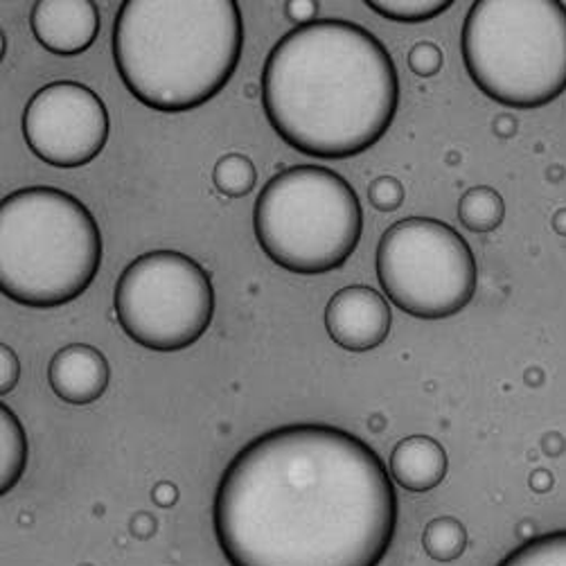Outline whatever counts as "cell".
Here are the masks:
<instances>
[{
	"label": "cell",
	"mask_w": 566,
	"mask_h": 566,
	"mask_svg": "<svg viewBox=\"0 0 566 566\" xmlns=\"http://www.w3.org/2000/svg\"><path fill=\"white\" fill-rule=\"evenodd\" d=\"M398 520L377 451L332 424L251 440L226 468L212 511L231 566H379Z\"/></svg>",
	"instance_id": "cell-1"
},
{
	"label": "cell",
	"mask_w": 566,
	"mask_h": 566,
	"mask_svg": "<svg viewBox=\"0 0 566 566\" xmlns=\"http://www.w3.org/2000/svg\"><path fill=\"white\" fill-rule=\"evenodd\" d=\"M262 104L275 134L325 160L353 158L381 140L400 106V77L366 28L327 19L294 28L269 52Z\"/></svg>",
	"instance_id": "cell-2"
},
{
	"label": "cell",
	"mask_w": 566,
	"mask_h": 566,
	"mask_svg": "<svg viewBox=\"0 0 566 566\" xmlns=\"http://www.w3.org/2000/svg\"><path fill=\"white\" fill-rule=\"evenodd\" d=\"M244 23L233 0H127L113 60L129 93L163 113L192 111L233 77Z\"/></svg>",
	"instance_id": "cell-3"
},
{
	"label": "cell",
	"mask_w": 566,
	"mask_h": 566,
	"mask_svg": "<svg viewBox=\"0 0 566 566\" xmlns=\"http://www.w3.org/2000/svg\"><path fill=\"white\" fill-rule=\"evenodd\" d=\"M102 264L93 212L73 195L39 186L3 199L0 285L25 307L50 310L84 294Z\"/></svg>",
	"instance_id": "cell-4"
},
{
	"label": "cell",
	"mask_w": 566,
	"mask_h": 566,
	"mask_svg": "<svg viewBox=\"0 0 566 566\" xmlns=\"http://www.w3.org/2000/svg\"><path fill=\"white\" fill-rule=\"evenodd\" d=\"M474 84L511 108H537L566 91V8L555 0H479L463 23Z\"/></svg>",
	"instance_id": "cell-5"
},
{
	"label": "cell",
	"mask_w": 566,
	"mask_h": 566,
	"mask_svg": "<svg viewBox=\"0 0 566 566\" xmlns=\"http://www.w3.org/2000/svg\"><path fill=\"white\" fill-rule=\"evenodd\" d=\"M260 249L301 275L344 266L359 247L364 210L355 188L334 169L296 165L275 175L253 210Z\"/></svg>",
	"instance_id": "cell-6"
},
{
	"label": "cell",
	"mask_w": 566,
	"mask_h": 566,
	"mask_svg": "<svg viewBox=\"0 0 566 566\" xmlns=\"http://www.w3.org/2000/svg\"><path fill=\"white\" fill-rule=\"evenodd\" d=\"M377 277L402 312L438 321L465 310L476 292V260L459 231L429 217H409L381 235Z\"/></svg>",
	"instance_id": "cell-7"
},
{
	"label": "cell",
	"mask_w": 566,
	"mask_h": 566,
	"mask_svg": "<svg viewBox=\"0 0 566 566\" xmlns=\"http://www.w3.org/2000/svg\"><path fill=\"white\" fill-rule=\"evenodd\" d=\"M113 307L120 327L138 346L156 353L186 350L212 323V280L190 255L151 251L123 271Z\"/></svg>",
	"instance_id": "cell-8"
},
{
	"label": "cell",
	"mask_w": 566,
	"mask_h": 566,
	"mask_svg": "<svg viewBox=\"0 0 566 566\" xmlns=\"http://www.w3.org/2000/svg\"><path fill=\"white\" fill-rule=\"evenodd\" d=\"M23 136L34 156L52 167H82L108 140V111L102 97L80 82L39 88L23 113Z\"/></svg>",
	"instance_id": "cell-9"
},
{
	"label": "cell",
	"mask_w": 566,
	"mask_h": 566,
	"mask_svg": "<svg viewBox=\"0 0 566 566\" xmlns=\"http://www.w3.org/2000/svg\"><path fill=\"white\" fill-rule=\"evenodd\" d=\"M392 314L386 298L373 287L353 285L336 292L325 310L332 342L350 353L375 350L386 342Z\"/></svg>",
	"instance_id": "cell-10"
},
{
	"label": "cell",
	"mask_w": 566,
	"mask_h": 566,
	"mask_svg": "<svg viewBox=\"0 0 566 566\" xmlns=\"http://www.w3.org/2000/svg\"><path fill=\"white\" fill-rule=\"evenodd\" d=\"M30 25L45 50L73 56L95 43L99 12L88 0H43L32 8Z\"/></svg>",
	"instance_id": "cell-11"
},
{
	"label": "cell",
	"mask_w": 566,
	"mask_h": 566,
	"mask_svg": "<svg viewBox=\"0 0 566 566\" xmlns=\"http://www.w3.org/2000/svg\"><path fill=\"white\" fill-rule=\"evenodd\" d=\"M50 388L60 400L69 405H91L99 400L108 388L111 368L106 357L86 344L62 348L48 368Z\"/></svg>",
	"instance_id": "cell-12"
},
{
	"label": "cell",
	"mask_w": 566,
	"mask_h": 566,
	"mask_svg": "<svg viewBox=\"0 0 566 566\" xmlns=\"http://www.w3.org/2000/svg\"><path fill=\"white\" fill-rule=\"evenodd\" d=\"M447 454L438 440L429 436H409L395 444L390 454V474L409 492H429L447 476Z\"/></svg>",
	"instance_id": "cell-13"
},
{
	"label": "cell",
	"mask_w": 566,
	"mask_h": 566,
	"mask_svg": "<svg viewBox=\"0 0 566 566\" xmlns=\"http://www.w3.org/2000/svg\"><path fill=\"white\" fill-rule=\"evenodd\" d=\"M0 492H10L28 465V436L12 409H0Z\"/></svg>",
	"instance_id": "cell-14"
},
{
	"label": "cell",
	"mask_w": 566,
	"mask_h": 566,
	"mask_svg": "<svg viewBox=\"0 0 566 566\" xmlns=\"http://www.w3.org/2000/svg\"><path fill=\"white\" fill-rule=\"evenodd\" d=\"M505 217V203L494 188L476 186L459 201V219L472 233H492Z\"/></svg>",
	"instance_id": "cell-15"
},
{
	"label": "cell",
	"mask_w": 566,
	"mask_h": 566,
	"mask_svg": "<svg viewBox=\"0 0 566 566\" xmlns=\"http://www.w3.org/2000/svg\"><path fill=\"white\" fill-rule=\"evenodd\" d=\"M499 566H566V531L544 533L507 553Z\"/></svg>",
	"instance_id": "cell-16"
},
{
	"label": "cell",
	"mask_w": 566,
	"mask_h": 566,
	"mask_svg": "<svg viewBox=\"0 0 566 566\" xmlns=\"http://www.w3.org/2000/svg\"><path fill=\"white\" fill-rule=\"evenodd\" d=\"M422 546L436 562H457L468 548V531L454 517H438L424 528Z\"/></svg>",
	"instance_id": "cell-17"
},
{
	"label": "cell",
	"mask_w": 566,
	"mask_h": 566,
	"mask_svg": "<svg viewBox=\"0 0 566 566\" xmlns=\"http://www.w3.org/2000/svg\"><path fill=\"white\" fill-rule=\"evenodd\" d=\"M217 190L229 199L247 197L258 181V169L244 154H226L217 160L212 172Z\"/></svg>",
	"instance_id": "cell-18"
},
{
	"label": "cell",
	"mask_w": 566,
	"mask_h": 566,
	"mask_svg": "<svg viewBox=\"0 0 566 566\" xmlns=\"http://www.w3.org/2000/svg\"><path fill=\"white\" fill-rule=\"evenodd\" d=\"M366 6L390 21L422 23L444 14L451 8V0H368Z\"/></svg>",
	"instance_id": "cell-19"
},
{
	"label": "cell",
	"mask_w": 566,
	"mask_h": 566,
	"mask_svg": "<svg viewBox=\"0 0 566 566\" xmlns=\"http://www.w3.org/2000/svg\"><path fill=\"white\" fill-rule=\"evenodd\" d=\"M402 199H405V190L400 181L392 177H379L368 188V201L381 212L398 210L402 206Z\"/></svg>",
	"instance_id": "cell-20"
},
{
	"label": "cell",
	"mask_w": 566,
	"mask_h": 566,
	"mask_svg": "<svg viewBox=\"0 0 566 566\" xmlns=\"http://www.w3.org/2000/svg\"><path fill=\"white\" fill-rule=\"evenodd\" d=\"M409 66L420 77H433L442 69V50L431 41H420L409 52Z\"/></svg>",
	"instance_id": "cell-21"
},
{
	"label": "cell",
	"mask_w": 566,
	"mask_h": 566,
	"mask_svg": "<svg viewBox=\"0 0 566 566\" xmlns=\"http://www.w3.org/2000/svg\"><path fill=\"white\" fill-rule=\"evenodd\" d=\"M21 377V364L10 346L0 348V392L8 395L14 390Z\"/></svg>",
	"instance_id": "cell-22"
},
{
	"label": "cell",
	"mask_w": 566,
	"mask_h": 566,
	"mask_svg": "<svg viewBox=\"0 0 566 566\" xmlns=\"http://www.w3.org/2000/svg\"><path fill=\"white\" fill-rule=\"evenodd\" d=\"M285 12L292 21H296L301 25H307V23L316 21L318 3H314V0H294V3H287Z\"/></svg>",
	"instance_id": "cell-23"
},
{
	"label": "cell",
	"mask_w": 566,
	"mask_h": 566,
	"mask_svg": "<svg viewBox=\"0 0 566 566\" xmlns=\"http://www.w3.org/2000/svg\"><path fill=\"white\" fill-rule=\"evenodd\" d=\"M151 496H154V501H156L158 505L169 507V505L177 503L179 492H177V488H175L172 483H160V485L154 488V494H151Z\"/></svg>",
	"instance_id": "cell-24"
},
{
	"label": "cell",
	"mask_w": 566,
	"mask_h": 566,
	"mask_svg": "<svg viewBox=\"0 0 566 566\" xmlns=\"http://www.w3.org/2000/svg\"><path fill=\"white\" fill-rule=\"evenodd\" d=\"M555 231L562 233V235H566V210H562V212L555 214Z\"/></svg>",
	"instance_id": "cell-25"
}]
</instances>
